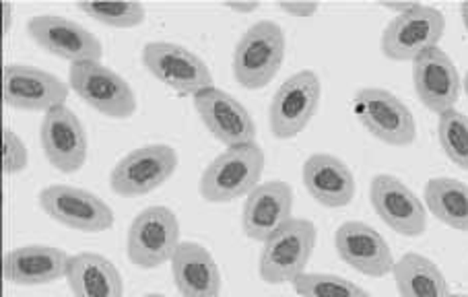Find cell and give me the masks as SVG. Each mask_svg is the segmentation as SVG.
<instances>
[{
  "label": "cell",
  "instance_id": "27",
  "mask_svg": "<svg viewBox=\"0 0 468 297\" xmlns=\"http://www.w3.org/2000/svg\"><path fill=\"white\" fill-rule=\"evenodd\" d=\"M293 289L302 297H371L349 279L324 272H303L293 281Z\"/></svg>",
  "mask_w": 468,
  "mask_h": 297
},
{
  "label": "cell",
  "instance_id": "11",
  "mask_svg": "<svg viewBox=\"0 0 468 297\" xmlns=\"http://www.w3.org/2000/svg\"><path fill=\"white\" fill-rule=\"evenodd\" d=\"M446 19L435 6L417 5L413 11L399 15L382 34V52L392 60H417L423 52L440 44Z\"/></svg>",
  "mask_w": 468,
  "mask_h": 297
},
{
  "label": "cell",
  "instance_id": "1",
  "mask_svg": "<svg viewBox=\"0 0 468 297\" xmlns=\"http://www.w3.org/2000/svg\"><path fill=\"white\" fill-rule=\"evenodd\" d=\"M264 170V151L261 144L248 143L229 147L207 167L198 190L207 203H231L252 192Z\"/></svg>",
  "mask_w": 468,
  "mask_h": 297
},
{
  "label": "cell",
  "instance_id": "4",
  "mask_svg": "<svg viewBox=\"0 0 468 297\" xmlns=\"http://www.w3.org/2000/svg\"><path fill=\"white\" fill-rule=\"evenodd\" d=\"M69 85L80 100L100 114L126 120L134 116L136 95L133 87L101 62H75L69 70Z\"/></svg>",
  "mask_w": 468,
  "mask_h": 297
},
{
  "label": "cell",
  "instance_id": "15",
  "mask_svg": "<svg viewBox=\"0 0 468 297\" xmlns=\"http://www.w3.org/2000/svg\"><path fill=\"white\" fill-rule=\"evenodd\" d=\"M195 108L217 141L228 147L254 143L256 124L241 103L217 87L195 95Z\"/></svg>",
  "mask_w": 468,
  "mask_h": 297
},
{
  "label": "cell",
  "instance_id": "34",
  "mask_svg": "<svg viewBox=\"0 0 468 297\" xmlns=\"http://www.w3.org/2000/svg\"><path fill=\"white\" fill-rule=\"evenodd\" d=\"M460 15H463V23L468 31V3H463V6H460Z\"/></svg>",
  "mask_w": 468,
  "mask_h": 297
},
{
  "label": "cell",
  "instance_id": "19",
  "mask_svg": "<svg viewBox=\"0 0 468 297\" xmlns=\"http://www.w3.org/2000/svg\"><path fill=\"white\" fill-rule=\"evenodd\" d=\"M335 246L341 259L367 277H386L394 269L390 246L378 231L361 221H346L336 229Z\"/></svg>",
  "mask_w": 468,
  "mask_h": 297
},
{
  "label": "cell",
  "instance_id": "29",
  "mask_svg": "<svg viewBox=\"0 0 468 297\" xmlns=\"http://www.w3.org/2000/svg\"><path fill=\"white\" fill-rule=\"evenodd\" d=\"M3 157H5V174H19L27 167V147L13 131L3 134Z\"/></svg>",
  "mask_w": 468,
  "mask_h": 297
},
{
  "label": "cell",
  "instance_id": "33",
  "mask_svg": "<svg viewBox=\"0 0 468 297\" xmlns=\"http://www.w3.org/2000/svg\"><path fill=\"white\" fill-rule=\"evenodd\" d=\"M3 17H5V34H9L11 23H13V5L11 3H3Z\"/></svg>",
  "mask_w": 468,
  "mask_h": 297
},
{
  "label": "cell",
  "instance_id": "13",
  "mask_svg": "<svg viewBox=\"0 0 468 297\" xmlns=\"http://www.w3.org/2000/svg\"><path fill=\"white\" fill-rule=\"evenodd\" d=\"M31 39L58 58L75 62H100L103 46L91 31L80 27L79 23L56 17V15H39L27 23Z\"/></svg>",
  "mask_w": 468,
  "mask_h": 297
},
{
  "label": "cell",
  "instance_id": "32",
  "mask_svg": "<svg viewBox=\"0 0 468 297\" xmlns=\"http://www.w3.org/2000/svg\"><path fill=\"white\" fill-rule=\"evenodd\" d=\"M380 5L384 6V9L397 11L399 15H405L409 11H413L419 3H380Z\"/></svg>",
  "mask_w": 468,
  "mask_h": 297
},
{
  "label": "cell",
  "instance_id": "30",
  "mask_svg": "<svg viewBox=\"0 0 468 297\" xmlns=\"http://www.w3.org/2000/svg\"><path fill=\"white\" fill-rule=\"evenodd\" d=\"M279 9L297 19H310L318 13V3H279Z\"/></svg>",
  "mask_w": 468,
  "mask_h": 297
},
{
  "label": "cell",
  "instance_id": "25",
  "mask_svg": "<svg viewBox=\"0 0 468 297\" xmlns=\"http://www.w3.org/2000/svg\"><path fill=\"white\" fill-rule=\"evenodd\" d=\"M425 203L435 219L468 231V186L454 178H433L425 186Z\"/></svg>",
  "mask_w": 468,
  "mask_h": 297
},
{
  "label": "cell",
  "instance_id": "35",
  "mask_svg": "<svg viewBox=\"0 0 468 297\" xmlns=\"http://www.w3.org/2000/svg\"><path fill=\"white\" fill-rule=\"evenodd\" d=\"M464 91L468 95V72H466V79H464Z\"/></svg>",
  "mask_w": 468,
  "mask_h": 297
},
{
  "label": "cell",
  "instance_id": "6",
  "mask_svg": "<svg viewBox=\"0 0 468 297\" xmlns=\"http://www.w3.org/2000/svg\"><path fill=\"white\" fill-rule=\"evenodd\" d=\"M143 64L157 81L180 95H198L213 87V75L205 60L180 44H147L143 48Z\"/></svg>",
  "mask_w": 468,
  "mask_h": 297
},
{
  "label": "cell",
  "instance_id": "8",
  "mask_svg": "<svg viewBox=\"0 0 468 297\" xmlns=\"http://www.w3.org/2000/svg\"><path fill=\"white\" fill-rule=\"evenodd\" d=\"M353 110L359 122L382 143L405 147L415 141V118L405 103L390 91L380 87H366L355 95Z\"/></svg>",
  "mask_w": 468,
  "mask_h": 297
},
{
  "label": "cell",
  "instance_id": "28",
  "mask_svg": "<svg viewBox=\"0 0 468 297\" xmlns=\"http://www.w3.org/2000/svg\"><path fill=\"white\" fill-rule=\"evenodd\" d=\"M77 9L110 27L128 29L144 21V6L141 3H79Z\"/></svg>",
  "mask_w": 468,
  "mask_h": 297
},
{
  "label": "cell",
  "instance_id": "36",
  "mask_svg": "<svg viewBox=\"0 0 468 297\" xmlns=\"http://www.w3.org/2000/svg\"><path fill=\"white\" fill-rule=\"evenodd\" d=\"M144 297H165V295H161V293H149V295H144Z\"/></svg>",
  "mask_w": 468,
  "mask_h": 297
},
{
  "label": "cell",
  "instance_id": "24",
  "mask_svg": "<svg viewBox=\"0 0 468 297\" xmlns=\"http://www.w3.org/2000/svg\"><path fill=\"white\" fill-rule=\"evenodd\" d=\"M394 281L400 297H450V289L435 262L409 252L394 262Z\"/></svg>",
  "mask_w": 468,
  "mask_h": 297
},
{
  "label": "cell",
  "instance_id": "9",
  "mask_svg": "<svg viewBox=\"0 0 468 297\" xmlns=\"http://www.w3.org/2000/svg\"><path fill=\"white\" fill-rule=\"evenodd\" d=\"M39 207L50 219L87 234H100L114 226V213L106 200L83 188L48 186L39 192Z\"/></svg>",
  "mask_w": 468,
  "mask_h": 297
},
{
  "label": "cell",
  "instance_id": "23",
  "mask_svg": "<svg viewBox=\"0 0 468 297\" xmlns=\"http://www.w3.org/2000/svg\"><path fill=\"white\" fill-rule=\"evenodd\" d=\"M69 287L75 297H122V275L106 256L80 252L70 256L67 270Z\"/></svg>",
  "mask_w": 468,
  "mask_h": 297
},
{
  "label": "cell",
  "instance_id": "26",
  "mask_svg": "<svg viewBox=\"0 0 468 297\" xmlns=\"http://www.w3.org/2000/svg\"><path fill=\"white\" fill-rule=\"evenodd\" d=\"M438 136L450 162L468 172V118L463 111H443L438 124Z\"/></svg>",
  "mask_w": 468,
  "mask_h": 297
},
{
  "label": "cell",
  "instance_id": "12",
  "mask_svg": "<svg viewBox=\"0 0 468 297\" xmlns=\"http://www.w3.org/2000/svg\"><path fill=\"white\" fill-rule=\"evenodd\" d=\"M5 103L17 110L52 111L69 98V85L42 69L9 64L3 75Z\"/></svg>",
  "mask_w": 468,
  "mask_h": 297
},
{
  "label": "cell",
  "instance_id": "16",
  "mask_svg": "<svg viewBox=\"0 0 468 297\" xmlns=\"http://www.w3.org/2000/svg\"><path fill=\"white\" fill-rule=\"evenodd\" d=\"M293 190L289 184L274 180L250 192L241 215L244 234L254 242H266L277 231L292 221Z\"/></svg>",
  "mask_w": 468,
  "mask_h": 297
},
{
  "label": "cell",
  "instance_id": "21",
  "mask_svg": "<svg viewBox=\"0 0 468 297\" xmlns=\"http://www.w3.org/2000/svg\"><path fill=\"white\" fill-rule=\"evenodd\" d=\"M172 270L182 297H219L221 272L205 246L197 242L177 246Z\"/></svg>",
  "mask_w": 468,
  "mask_h": 297
},
{
  "label": "cell",
  "instance_id": "2",
  "mask_svg": "<svg viewBox=\"0 0 468 297\" xmlns=\"http://www.w3.org/2000/svg\"><path fill=\"white\" fill-rule=\"evenodd\" d=\"M285 58V34L277 23L258 21L250 27L233 52V77L244 90L269 85Z\"/></svg>",
  "mask_w": 468,
  "mask_h": 297
},
{
  "label": "cell",
  "instance_id": "18",
  "mask_svg": "<svg viewBox=\"0 0 468 297\" xmlns=\"http://www.w3.org/2000/svg\"><path fill=\"white\" fill-rule=\"evenodd\" d=\"M42 147L56 170L75 174L87 162V134L75 111L67 106L48 111L42 124Z\"/></svg>",
  "mask_w": 468,
  "mask_h": 297
},
{
  "label": "cell",
  "instance_id": "17",
  "mask_svg": "<svg viewBox=\"0 0 468 297\" xmlns=\"http://www.w3.org/2000/svg\"><path fill=\"white\" fill-rule=\"evenodd\" d=\"M415 91L427 110L435 114L454 110L460 98V75L440 46L430 48L413 62Z\"/></svg>",
  "mask_w": 468,
  "mask_h": 297
},
{
  "label": "cell",
  "instance_id": "3",
  "mask_svg": "<svg viewBox=\"0 0 468 297\" xmlns=\"http://www.w3.org/2000/svg\"><path fill=\"white\" fill-rule=\"evenodd\" d=\"M316 226L308 219H292L271 239L261 254V277L271 285L293 283L303 275L316 246Z\"/></svg>",
  "mask_w": 468,
  "mask_h": 297
},
{
  "label": "cell",
  "instance_id": "14",
  "mask_svg": "<svg viewBox=\"0 0 468 297\" xmlns=\"http://www.w3.org/2000/svg\"><path fill=\"white\" fill-rule=\"evenodd\" d=\"M369 200L376 213L390 229L400 236L417 238L427 228V213L421 200L399 178L380 174L371 180Z\"/></svg>",
  "mask_w": 468,
  "mask_h": 297
},
{
  "label": "cell",
  "instance_id": "7",
  "mask_svg": "<svg viewBox=\"0 0 468 297\" xmlns=\"http://www.w3.org/2000/svg\"><path fill=\"white\" fill-rule=\"evenodd\" d=\"M177 154L169 144H147L120 159L110 175V186L118 196L134 198L149 195L172 178Z\"/></svg>",
  "mask_w": 468,
  "mask_h": 297
},
{
  "label": "cell",
  "instance_id": "5",
  "mask_svg": "<svg viewBox=\"0 0 468 297\" xmlns=\"http://www.w3.org/2000/svg\"><path fill=\"white\" fill-rule=\"evenodd\" d=\"M180 246V223L167 207H149L128 229V259L141 269H157L174 259Z\"/></svg>",
  "mask_w": 468,
  "mask_h": 297
},
{
  "label": "cell",
  "instance_id": "22",
  "mask_svg": "<svg viewBox=\"0 0 468 297\" xmlns=\"http://www.w3.org/2000/svg\"><path fill=\"white\" fill-rule=\"evenodd\" d=\"M303 184L320 205L346 207L355 196V178L341 159L328 154L312 155L303 164Z\"/></svg>",
  "mask_w": 468,
  "mask_h": 297
},
{
  "label": "cell",
  "instance_id": "20",
  "mask_svg": "<svg viewBox=\"0 0 468 297\" xmlns=\"http://www.w3.org/2000/svg\"><path fill=\"white\" fill-rule=\"evenodd\" d=\"M70 256L52 246H23L5 256V279L15 285H48L67 277Z\"/></svg>",
  "mask_w": 468,
  "mask_h": 297
},
{
  "label": "cell",
  "instance_id": "31",
  "mask_svg": "<svg viewBox=\"0 0 468 297\" xmlns=\"http://www.w3.org/2000/svg\"><path fill=\"white\" fill-rule=\"evenodd\" d=\"M223 5L228 6L229 11H236V13H241V15L254 13V11L261 9V3H223Z\"/></svg>",
  "mask_w": 468,
  "mask_h": 297
},
{
  "label": "cell",
  "instance_id": "37",
  "mask_svg": "<svg viewBox=\"0 0 468 297\" xmlns=\"http://www.w3.org/2000/svg\"><path fill=\"white\" fill-rule=\"evenodd\" d=\"M450 297H468V295H464V293H456V295H450Z\"/></svg>",
  "mask_w": 468,
  "mask_h": 297
},
{
  "label": "cell",
  "instance_id": "10",
  "mask_svg": "<svg viewBox=\"0 0 468 297\" xmlns=\"http://www.w3.org/2000/svg\"><path fill=\"white\" fill-rule=\"evenodd\" d=\"M322 98L320 79L314 70H302L279 87L271 103V133L277 139H293L316 114Z\"/></svg>",
  "mask_w": 468,
  "mask_h": 297
}]
</instances>
